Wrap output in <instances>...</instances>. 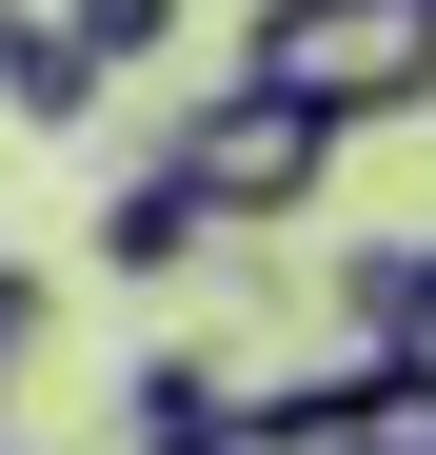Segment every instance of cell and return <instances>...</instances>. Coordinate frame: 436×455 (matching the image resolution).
Instances as JSON below:
<instances>
[{
    "label": "cell",
    "mask_w": 436,
    "mask_h": 455,
    "mask_svg": "<svg viewBox=\"0 0 436 455\" xmlns=\"http://www.w3.org/2000/svg\"><path fill=\"white\" fill-rule=\"evenodd\" d=\"M238 60L298 80L318 119H436V0H238Z\"/></svg>",
    "instance_id": "7a4b0ae2"
},
{
    "label": "cell",
    "mask_w": 436,
    "mask_h": 455,
    "mask_svg": "<svg viewBox=\"0 0 436 455\" xmlns=\"http://www.w3.org/2000/svg\"><path fill=\"white\" fill-rule=\"evenodd\" d=\"M337 139H357V119H318L298 80H258V60H238V80H198V100H159V159L218 198V238H278V218L337 179Z\"/></svg>",
    "instance_id": "6da1fadb"
},
{
    "label": "cell",
    "mask_w": 436,
    "mask_h": 455,
    "mask_svg": "<svg viewBox=\"0 0 436 455\" xmlns=\"http://www.w3.org/2000/svg\"><path fill=\"white\" fill-rule=\"evenodd\" d=\"M337 337H416L436 356V238H357L337 258Z\"/></svg>",
    "instance_id": "52a82bcc"
},
{
    "label": "cell",
    "mask_w": 436,
    "mask_h": 455,
    "mask_svg": "<svg viewBox=\"0 0 436 455\" xmlns=\"http://www.w3.org/2000/svg\"><path fill=\"white\" fill-rule=\"evenodd\" d=\"M218 416H238V356H218V337H159L119 376V435L139 455H218Z\"/></svg>",
    "instance_id": "3957f363"
},
{
    "label": "cell",
    "mask_w": 436,
    "mask_h": 455,
    "mask_svg": "<svg viewBox=\"0 0 436 455\" xmlns=\"http://www.w3.org/2000/svg\"><path fill=\"white\" fill-rule=\"evenodd\" d=\"M198 238H218V198H198V179H179V159H139V179H119V198H100V258H119V277H179V258H198Z\"/></svg>",
    "instance_id": "277c9868"
},
{
    "label": "cell",
    "mask_w": 436,
    "mask_h": 455,
    "mask_svg": "<svg viewBox=\"0 0 436 455\" xmlns=\"http://www.w3.org/2000/svg\"><path fill=\"white\" fill-rule=\"evenodd\" d=\"M60 20H80L119 80H159V60H179V0H60Z\"/></svg>",
    "instance_id": "ba28073f"
},
{
    "label": "cell",
    "mask_w": 436,
    "mask_h": 455,
    "mask_svg": "<svg viewBox=\"0 0 436 455\" xmlns=\"http://www.w3.org/2000/svg\"><path fill=\"white\" fill-rule=\"evenodd\" d=\"M337 396H357V455H436V356L416 337H337Z\"/></svg>",
    "instance_id": "5b68a950"
},
{
    "label": "cell",
    "mask_w": 436,
    "mask_h": 455,
    "mask_svg": "<svg viewBox=\"0 0 436 455\" xmlns=\"http://www.w3.org/2000/svg\"><path fill=\"white\" fill-rule=\"evenodd\" d=\"M218 455H357V396H337V356H318V376H258V396L218 416Z\"/></svg>",
    "instance_id": "8992f818"
},
{
    "label": "cell",
    "mask_w": 436,
    "mask_h": 455,
    "mask_svg": "<svg viewBox=\"0 0 436 455\" xmlns=\"http://www.w3.org/2000/svg\"><path fill=\"white\" fill-rule=\"evenodd\" d=\"M0 455H20V435H0Z\"/></svg>",
    "instance_id": "30bf717a"
},
{
    "label": "cell",
    "mask_w": 436,
    "mask_h": 455,
    "mask_svg": "<svg viewBox=\"0 0 436 455\" xmlns=\"http://www.w3.org/2000/svg\"><path fill=\"white\" fill-rule=\"evenodd\" d=\"M40 317H60V297H40L20 258H0V376H20V356H40Z\"/></svg>",
    "instance_id": "9c48e42d"
}]
</instances>
